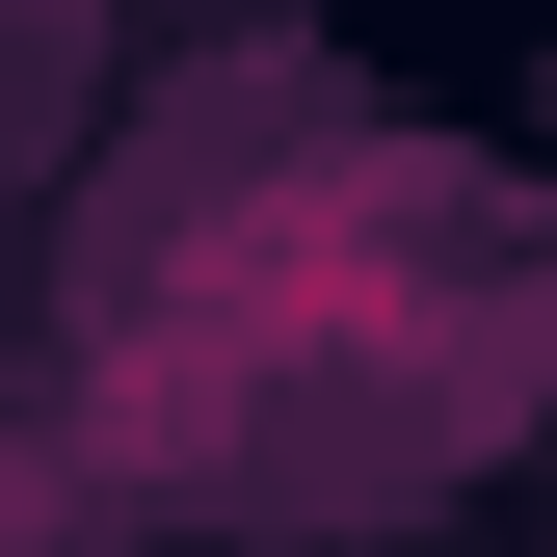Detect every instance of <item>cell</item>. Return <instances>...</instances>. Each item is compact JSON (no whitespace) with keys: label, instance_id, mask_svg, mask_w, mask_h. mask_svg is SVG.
Wrapping results in <instances>:
<instances>
[{"label":"cell","instance_id":"6da1fadb","mask_svg":"<svg viewBox=\"0 0 557 557\" xmlns=\"http://www.w3.org/2000/svg\"><path fill=\"white\" fill-rule=\"evenodd\" d=\"M53 53H81V0H0V160H27V107H53Z\"/></svg>","mask_w":557,"mask_h":557}]
</instances>
